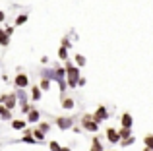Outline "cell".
Returning <instances> with one entry per match:
<instances>
[{"label":"cell","mask_w":153,"mask_h":151,"mask_svg":"<svg viewBox=\"0 0 153 151\" xmlns=\"http://www.w3.org/2000/svg\"><path fill=\"white\" fill-rule=\"evenodd\" d=\"M91 151H103V145H101V141H99V138H93V141H91Z\"/></svg>","instance_id":"ac0fdd59"},{"label":"cell","mask_w":153,"mask_h":151,"mask_svg":"<svg viewBox=\"0 0 153 151\" xmlns=\"http://www.w3.org/2000/svg\"><path fill=\"white\" fill-rule=\"evenodd\" d=\"M62 151H70V147H62Z\"/></svg>","instance_id":"83f0119b"},{"label":"cell","mask_w":153,"mask_h":151,"mask_svg":"<svg viewBox=\"0 0 153 151\" xmlns=\"http://www.w3.org/2000/svg\"><path fill=\"white\" fill-rule=\"evenodd\" d=\"M107 140L111 141V144H118V141H120V134H118V130L108 128V130H107Z\"/></svg>","instance_id":"52a82bcc"},{"label":"cell","mask_w":153,"mask_h":151,"mask_svg":"<svg viewBox=\"0 0 153 151\" xmlns=\"http://www.w3.org/2000/svg\"><path fill=\"white\" fill-rule=\"evenodd\" d=\"M39 87L47 91V89L51 87V78H43V79H41V83H39Z\"/></svg>","instance_id":"7402d4cb"},{"label":"cell","mask_w":153,"mask_h":151,"mask_svg":"<svg viewBox=\"0 0 153 151\" xmlns=\"http://www.w3.org/2000/svg\"><path fill=\"white\" fill-rule=\"evenodd\" d=\"M25 126H27V122L22 120V118H19V120H12V128L14 130H19V132H22V130H25Z\"/></svg>","instance_id":"5bb4252c"},{"label":"cell","mask_w":153,"mask_h":151,"mask_svg":"<svg viewBox=\"0 0 153 151\" xmlns=\"http://www.w3.org/2000/svg\"><path fill=\"white\" fill-rule=\"evenodd\" d=\"M58 58H60V60H68V47H60V49H58Z\"/></svg>","instance_id":"e0dca14e"},{"label":"cell","mask_w":153,"mask_h":151,"mask_svg":"<svg viewBox=\"0 0 153 151\" xmlns=\"http://www.w3.org/2000/svg\"><path fill=\"white\" fill-rule=\"evenodd\" d=\"M76 66H78V68L85 66V56H83V54H76Z\"/></svg>","instance_id":"44dd1931"},{"label":"cell","mask_w":153,"mask_h":151,"mask_svg":"<svg viewBox=\"0 0 153 151\" xmlns=\"http://www.w3.org/2000/svg\"><path fill=\"white\" fill-rule=\"evenodd\" d=\"M31 134H33V138H35V140H37V141H41V140H45V132H41V130H31Z\"/></svg>","instance_id":"ffe728a7"},{"label":"cell","mask_w":153,"mask_h":151,"mask_svg":"<svg viewBox=\"0 0 153 151\" xmlns=\"http://www.w3.org/2000/svg\"><path fill=\"white\" fill-rule=\"evenodd\" d=\"M66 83L68 87H72V89H76L78 87V79H79V68L76 64H72V62H66Z\"/></svg>","instance_id":"6da1fadb"},{"label":"cell","mask_w":153,"mask_h":151,"mask_svg":"<svg viewBox=\"0 0 153 151\" xmlns=\"http://www.w3.org/2000/svg\"><path fill=\"white\" fill-rule=\"evenodd\" d=\"M60 105H62V109H64V110H72V109L76 107V103H74V99L66 97V99H64L62 103H60Z\"/></svg>","instance_id":"4fadbf2b"},{"label":"cell","mask_w":153,"mask_h":151,"mask_svg":"<svg viewBox=\"0 0 153 151\" xmlns=\"http://www.w3.org/2000/svg\"><path fill=\"white\" fill-rule=\"evenodd\" d=\"M49 147H51V151H62V147H60V144H58V141H51V144H49Z\"/></svg>","instance_id":"d4e9b609"},{"label":"cell","mask_w":153,"mask_h":151,"mask_svg":"<svg viewBox=\"0 0 153 151\" xmlns=\"http://www.w3.org/2000/svg\"><path fill=\"white\" fill-rule=\"evenodd\" d=\"M4 18H6V16H4V12L0 10V21H4Z\"/></svg>","instance_id":"4316f807"},{"label":"cell","mask_w":153,"mask_h":151,"mask_svg":"<svg viewBox=\"0 0 153 151\" xmlns=\"http://www.w3.org/2000/svg\"><path fill=\"white\" fill-rule=\"evenodd\" d=\"M103 151H105V149H103Z\"/></svg>","instance_id":"f546056e"},{"label":"cell","mask_w":153,"mask_h":151,"mask_svg":"<svg viewBox=\"0 0 153 151\" xmlns=\"http://www.w3.org/2000/svg\"><path fill=\"white\" fill-rule=\"evenodd\" d=\"M31 99H33V101H39V99H41V87L39 85L31 87Z\"/></svg>","instance_id":"9a60e30c"},{"label":"cell","mask_w":153,"mask_h":151,"mask_svg":"<svg viewBox=\"0 0 153 151\" xmlns=\"http://www.w3.org/2000/svg\"><path fill=\"white\" fill-rule=\"evenodd\" d=\"M72 124H74V120H72L70 116H58V118H56V126H58L60 130L72 128Z\"/></svg>","instance_id":"8992f818"},{"label":"cell","mask_w":153,"mask_h":151,"mask_svg":"<svg viewBox=\"0 0 153 151\" xmlns=\"http://www.w3.org/2000/svg\"><path fill=\"white\" fill-rule=\"evenodd\" d=\"M143 145L149 147V149H153V134H147V136L143 138Z\"/></svg>","instance_id":"d6986e66"},{"label":"cell","mask_w":153,"mask_h":151,"mask_svg":"<svg viewBox=\"0 0 153 151\" xmlns=\"http://www.w3.org/2000/svg\"><path fill=\"white\" fill-rule=\"evenodd\" d=\"M118 134H120V140H126V138L132 136V128H124L122 126V128L118 130Z\"/></svg>","instance_id":"2e32d148"},{"label":"cell","mask_w":153,"mask_h":151,"mask_svg":"<svg viewBox=\"0 0 153 151\" xmlns=\"http://www.w3.org/2000/svg\"><path fill=\"white\" fill-rule=\"evenodd\" d=\"M39 130H41V132H49V130H51V124H49V122H39Z\"/></svg>","instance_id":"cb8c5ba5"},{"label":"cell","mask_w":153,"mask_h":151,"mask_svg":"<svg viewBox=\"0 0 153 151\" xmlns=\"http://www.w3.org/2000/svg\"><path fill=\"white\" fill-rule=\"evenodd\" d=\"M82 126H83V130H87V132H99V124L93 120L91 114H83L82 116Z\"/></svg>","instance_id":"7a4b0ae2"},{"label":"cell","mask_w":153,"mask_h":151,"mask_svg":"<svg viewBox=\"0 0 153 151\" xmlns=\"http://www.w3.org/2000/svg\"><path fill=\"white\" fill-rule=\"evenodd\" d=\"M120 124H122L124 128H132V124H134V118H132V114L124 113L122 116H120Z\"/></svg>","instance_id":"ba28073f"},{"label":"cell","mask_w":153,"mask_h":151,"mask_svg":"<svg viewBox=\"0 0 153 151\" xmlns=\"http://www.w3.org/2000/svg\"><path fill=\"white\" fill-rule=\"evenodd\" d=\"M25 21H27V16H25V14H22V16H18V18H16L14 25H23Z\"/></svg>","instance_id":"603a6c76"},{"label":"cell","mask_w":153,"mask_h":151,"mask_svg":"<svg viewBox=\"0 0 153 151\" xmlns=\"http://www.w3.org/2000/svg\"><path fill=\"white\" fill-rule=\"evenodd\" d=\"M91 116H93V120L97 122V124H99V122H103V120H107V118H108V110H107V107H97V110H95Z\"/></svg>","instance_id":"5b68a950"},{"label":"cell","mask_w":153,"mask_h":151,"mask_svg":"<svg viewBox=\"0 0 153 151\" xmlns=\"http://www.w3.org/2000/svg\"><path fill=\"white\" fill-rule=\"evenodd\" d=\"M6 33H10V35L14 33V25H8V27H6Z\"/></svg>","instance_id":"484cf974"},{"label":"cell","mask_w":153,"mask_h":151,"mask_svg":"<svg viewBox=\"0 0 153 151\" xmlns=\"http://www.w3.org/2000/svg\"><path fill=\"white\" fill-rule=\"evenodd\" d=\"M143 151H153V149H149V147H143Z\"/></svg>","instance_id":"f1b7e54d"},{"label":"cell","mask_w":153,"mask_h":151,"mask_svg":"<svg viewBox=\"0 0 153 151\" xmlns=\"http://www.w3.org/2000/svg\"><path fill=\"white\" fill-rule=\"evenodd\" d=\"M0 118L2 120H12V110L6 109L4 105H0Z\"/></svg>","instance_id":"8fae6325"},{"label":"cell","mask_w":153,"mask_h":151,"mask_svg":"<svg viewBox=\"0 0 153 151\" xmlns=\"http://www.w3.org/2000/svg\"><path fill=\"white\" fill-rule=\"evenodd\" d=\"M16 101H18V95L16 93H10V95H2L0 97V105H4L6 109H16Z\"/></svg>","instance_id":"3957f363"},{"label":"cell","mask_w":153,"mask_h":151,"mask_svg":"<svg viewBox=\"0 0 153 151\" xmlns=\"http://www.w3.org/2000/svg\"><path fill=\"white\" fill-rule=\"evenodd\" d=\"M52 78H54L56 81L64 79V78H66V68H60V66H58V68H54V70H52Z\"/></svg>","instance_id":"9c48e42d"},{"label":"cell","mask_w":153,"mask_h":151,"mask_svg":"<svg viewBox=\"0 0 153 151\" xmlns=\"http://www.w3.org/2000/svg\"><path fill=\"white\" fill-rule=\"evenodd\" d=\"M14 85L18 87V89H25V87L29 85V78H27L23 72H19V74L14 78Z\"/></svg>","instance_id":"277c9868"},{"label":"cell","mask_w":153,"mask_h":151,"mask_svg":"<svg viewBox=\"0 0 153 151\" xmlns=\"http://www.w3.org/2000/svg\"><path fill=\"white\" fill-rule=\"evenodd\" d=\"M10 45V33H6V29H0V47Z\"/></svg>","instance_id":"30bf717a"},{"label":"cell","mask_w":153,"mask_h":151,"mask_svg":"<svg viewBox=\"0 0 153 151\" xmlns=\"http://www.w3.org/2000/svg\"><path fill=\"white\" fill-rule=\"evenodd\" d=\"M25 114H27V120H29V122H39V110L29 109Z\"/></svg>","instance_id":"7c38bea8"}]
</instances>
